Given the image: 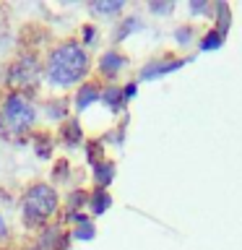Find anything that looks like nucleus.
I'll list each match as a JSON object with an SVG mask.
<instances>
[{"label": "nucleus", "mask_w": 242, "mask_h": 250, "mask_svg": "<svg viewBox=\"0 0 242 250\" xmlns=\"http://www.w3.org/2000/svg\"><path fill=\"white\" fill-rule=\"evenodd\" d=\"M86 68H89V58H86L83 47L76 44V42H65L50 55L47 76H50V81L58 83V86H70L86 73Z\"/></svg>", "instance_id": "obj_1"}, {"label": "nucleus", "mask_w": 242, "mask_h": 250, "mask_svg": "<svg viewBox=\"0 0 242 250\" xmlns=\"http://www.w3.org/2000/svg\"><path fill=\"white\" fill-rule=\"evenodd\" d=\"M55 208H58V193L50 185H34L23 195V219H26V224L37 227L47 222L55 214Z\"/></svg>", "instance_id": "obj_2"}, {"label": "nucleus", "mask_w": 242, "mask_h": 250, "mask_svg": "<svg viewBox=\"0 0 242 250\" xmlns=\"http://www.w3.org/2000/svg\"><path fill=\"white\" fill-rule=\"evenodd\" d=\"M34 117H37V112H34V107H31V102L19 91L8 94L3 107H0V123H3L5 130H11V133L29 130L31 125H34Z\"/></svg>", "instance_id": "obj_3"}, {"label": "nucleus", "mask_w": 242, "mask_h": 250, "mask_svg": "<svg viewBox=\"0 0 242 250\" xmlns=\"http://www.w3.org/2000/svg\"><path fill=\"white\" fill-rule=\"evenodd\" d=\"M37 78H39L37 58L34 55H23V58H19L13 62L8 81H11V86H16V89H31V86L37 83Z\"/></svg>", "instance_id": "obj_4"}, {"label": "nucleus", "mask_w": 242, "mask_h": 250, "mask_svg": "<svg viewBox=\"0 0 242 250\" xmlns=\"http://www.w3.org/2000/svg\"><path fill=\"white\" fill-rule=\"evenodd\" d=\"M180 65H185V60L167 55V58H161V60L148 62V65L141 70V76H143V78H159V76H164V73H172V70H177Z\"/></svg>", "instance_id": "obj_5"}, {"label": "nucleus", "mask_w": 242, "mask_h": 250, "mask_svg": "<svg viewBox=\"0 0 242 250\" xmlns=\"http://www.w3.org/2000/svg\"><path fill=\"white\" fill-rule=\"evenodd\" d=\"M109 109H122L125 104V91H122V86H107L104 91H101V97H99Z\"/></svg>", "instance_id": "obj_6"}, {"label": "nucleus", "mask_w": 242, "mask_h": 250, "mask_svg": "<svg viewBox=\"0 0 242 250\" xmlns=\"http://www.w3.org/2000/svg\"><path fill=\"white\" fill-rule=\"evenodd\" d=\"M125 65V58L120 52H104L101 55V60H99V68H101V73H107V76H112V73H117Z\"/></svg>", "instance_id": "obj_7"}, {"label": "nucleus", "mask_w": 242, "mask_h": 250, "mask_svg": "<svg viewBox=\"0 0 242 250\" xmlns=\"http://www.w3.org/2000/svg\"><path fill=\"white\" fill-rule=\"evenodd\" d=\"M99 97H101V91L97 89V86H94V83H86V86H81V91H78L76 104H78V109H86L91 102H97Z\"/></svg>", "instance_id": "obj_8"}, {"label": "nucleus", "mask_w": 242, "mask_h": 250, "mask_svg": "<svg viewBox=\"0 0 242 250\" xmlns=\"http://www.w3.org/2000/svg\"><path fill=\"white\" fill-rule=\"evenodd\" d=\"M109 203H112V198H109V193L104 190V188L94 190V195H91V211L94 214H104V211L109 208Z\"/></svg>", "instance_id": "obj_9"}, {"label": "nucleus", "mask_w": 242, "mask_h": 250, "mask_svg": "<svg viewBox=\"0 0 242 250\" xmlns=\"http://www.w3.org/2000/svg\"><path fill=\"white\" fill-rule=\"evenodd\" d=\"M115 177V172H112V164L109 162H104V164H97V183L104 188V185H109V180Z\"/></svg>", "instance_id": "obj_10"}, {"label": "nucleus", "mask_w": 242, "mask_h": 250, "mask_svg": "<svg viewBox=\"0 0 242 250\" xmlns=\"http://www.w3.org/2000/svg\"><path fill=\"white\" fill-rule=\"evenodd\" d=\"M216 13H219V34L224 37V31L229 29V8H226V3H216Z\"/></svg>", "instance_id": "obj_11"}, {"label": "nucleus", "mask_w": 242, "mask_h": 250, "mask_svg": "<svg viewBox=\"0 0 242 250\" xmlns=\"http://www.w3.org/2000/svg\"><path fill=\"white\" fill-rule=\"evenodd\" d=\"M219 44H222V34H219L216 29H214V31H208V34L203 37V42H201L203 50H216Z\"/></svg>", "instance_id": "obj_12"}, {"label": "nucleus", "mask_w": 242, "mask_h": 250, "mask_svg": "<svg viewBox=\"0 0 242 250\" xmlns=\"http://www.w3.org/2000/svg\"><path fill=\"white\" fill-rule=\"evenodd\" d=\"M78 141H81V128H78L76 123L65 125V144H68V146H76Z\"/></svg>", "instance_id": "obj_13"}, {"label": "nucleus", "mask_w": 242, "mask_h": 250, "mask_svg": "<svg viewBox=\"0 0 242 250\" xmlns=\"http://www.w3.org/2000/svg\"><path fill=\"white\" fill-rule=\"evenodd\" d=\"M76 237H78V240H91V237H94V224L89 222V219H83V222L78 224Z\"/></svg>", "instance_id": "obj_14"}, {"label": "nucleus", "mask_w": 242, "mask_h": 250, "mask_svg": "<svg viewBox=\"0 0 242 250\" xmlns=\"http://www.w3.org/2000/svg\"><path fill=\"white\" fill-rule=\"evenodd\" d=\"M94 8L101 11V13H115V11H120V8H122V0H107V3H97Z\"/></svg>", "instance_id": "obj_15"}, {"label": "nucleus", "mask_w": 242, "mask_h": 250, "mask_svg": "<svg viewBox=\"0 0 242 250\" xmlns=\"http://www.w3.org/2000/svg\"><path fill=\"white\" fill-rule=\"evenodd\" d=\"M141 23L136 21V19H130V21H125V26H120V31H117V37H125L128 31H133V29H138Z\"/></svg>", "instance_id": "obj_16"}, {"label": "nucleus", "mask_w": 242, "mask_h": 250, "mask_svg": "<svg viewBox=\"0 0 242 250\" xmlns=\"http://www.w3.org/2000/svg\"><path fill=\"white\" fill-rule=\"evenodd\" d=\"M190 8H193V13H206V11H208V5H203L201 0H195V3H193Z\"/></svg>", "instance_id": "obj_17"}, {"label": "nucleus", "mask_w": 242, "mask_h": 250, "mask_svg": "<svg viewBox=\"0 0 242 250\" xmlns=\"http://www.w3.org/2000/svg\"><path fill=\"white\" fill-rule=\"evenodd\" d=\"M177 39L180 42H182V39L187 42V39H190V29H177Z\"/></svg>", "instance_id": "obj_18"}, {"label": "nucleus", "mask_w": 242, "mask_h": 250, "mask_svg": "<svg viewBox=\"0 0 242 250\" xmlns=\"http://www.w3.org/2000/svg\"><path fill=\"white\" fill-rule=\"evenodd\" d=\"M136 94V83H128V89H125V97H133Z\"/></svg>", "instance_id": "obj_19"}]
</instances>
